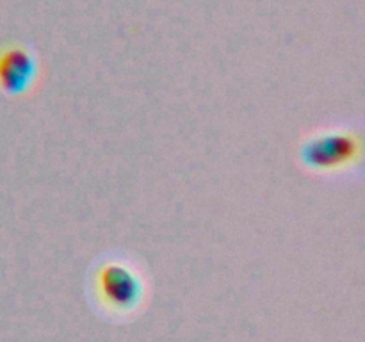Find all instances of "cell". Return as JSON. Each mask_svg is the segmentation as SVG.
Instances as JSON below:
<instances>
[{"mask_svg": "<svg viewBox=\"0 0 365 342\" xmlns=\"http://www.w3.org/2000/svg\"><path fill=\"white\" fill-rule=\"evenodd\" d=\"M362 157V138L353 128H327L310 135L299 146V160L317 175H337L351 170Z\"/></svg>", "mask_w": 365, "mask_h": 342, "instance_id": "1", "label": "cell"}, {"mask_svg": "<svg viewBox=\"0 0 365 342\" xmlns=\"http://www.w3.org/2000/svg\"><path fill=\"white\" fill-rule=\"evenodd\" d=\"M95 296L114 314L134 312L145 296V284L130 262L121 256H102L93 271Z\"/></svg>", "mask_w": 365, "mask_h": 342, "instance_id": "2", "label": "cell"}, {"mask_svg": "<svg viewBox=\"0 0 365 342\" xmlns=\"http://www.w3.org/2000/svg\"><path fill=\"white\" fill-rule=\"evenodd\" d=\"M39 63L34 53L21 45H7L0 50V91L7 96H21L36 88Z\"/></svg>", "mask_w": 365, "mask_h": 342, "instance_id": "3", "label": "cell"}]
</instances>
